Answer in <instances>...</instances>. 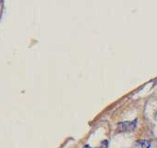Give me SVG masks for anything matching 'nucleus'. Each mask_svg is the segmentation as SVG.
<instances>
[{
  "label": "nucleus",
  "mask_w": 157,
  "mask_h": 148,
  "mask_svg": "<svg viewBox=\"0 0 157 148\" xmlns=\"http://www.w3.org/2000/svg\"><path fill=\"white\" fill-rule=\"evenodd\" d=\"M136 123H137V120L120 122L118 124V130L120 131H132L136 128Z\"/></svg>",
  "instance_id": "nucleus-1"
},
{
  "label": "nucleus",
  "mask_w": 157,
  "mask_h": 148,
  "mask_svg": "<svg viewBox=\"0 0 157 148\" xmlns=\"http://www.w3.org/2000/svg\"><path fill=\"white\" fill-rule=\"evenodd\" d=\"M150 147V142L147 140H140L135 142L132 148H149Z\"/></svg>",
  "instance_id": "nucleus-2"
},
{
  "label": "nucleus",
  "mask_w": 157,
  "mask_h": 148,
  "mask_svg": "<svg viewBox=\"0 0 157 148\" xmlns=\"http://www.w3.org/2000/svg\"><path fill=\"white\" fill-rule=\"evenodd\" d=\"M107 144H108L107 141H104V142H102L101 146H99L98 148H107ZM84 148H91V147H90L89 145H85V146H84Z\"/></svg>",
  "instance_id": "nucleus-3"
}]
</instances>
